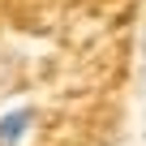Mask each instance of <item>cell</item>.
Returning <instances> with one entry per match:
<instances>
[{
	"instance_id": "7a4b0ae2",
	"label": "cell",
	"mask_w": 146,
	"mask_h": 146,
	"mask_svg": "<svg viewBox=\"0 0 146 146\" xmlns=\"http://www.w3.org/2000/svg\"><path fill=\"white\" fill-rule=\"evenodd\" d=\"M142 56H146V35H142Z\"/></svg>"
},
{
	"instance_id": "6da1fadb",
	"label": "cell",
	"mask_w": 146,
	"mask_h": 146,
	"mask_svg": "<svg viewBox=\"0 0 146 146\" xmlns=\"http://www.w3.org/2000/svg\"><path fill=\"white\" fill-rule=\"evenodd\" d=\"M35 125V108H9L0 116V146H22Z\"/></svg>"
}]
</instances>
